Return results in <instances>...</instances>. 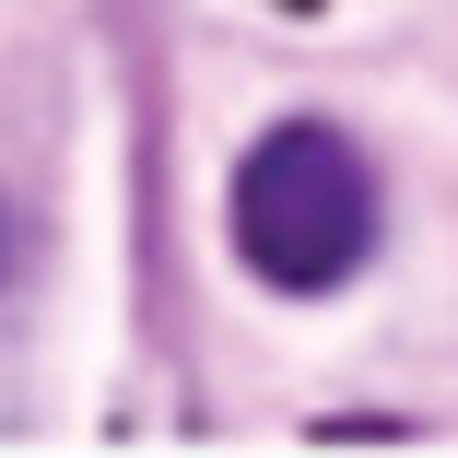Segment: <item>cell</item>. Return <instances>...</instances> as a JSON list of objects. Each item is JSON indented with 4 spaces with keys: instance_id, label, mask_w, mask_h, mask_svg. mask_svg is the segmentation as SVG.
I'll return each mask as SVG.
<instances>
[{
    "instance_id": "obj_1",
    "label": "cell",
    "mask_w": 458,
    "mask_h": 458,
    "mask_svg": "<svg viewBox=\"0 0 458 458\" xmlns=\"http://www.w3.org/2000/svg\"><path fill=\"white\" fill-rule=\"evenodd\" d=\"M224 212H235V259L270 294H329V283L364 270V247H377V176H364L352 130L283 118V130L247 141Z\"/></svg>"
}]
</instances>
